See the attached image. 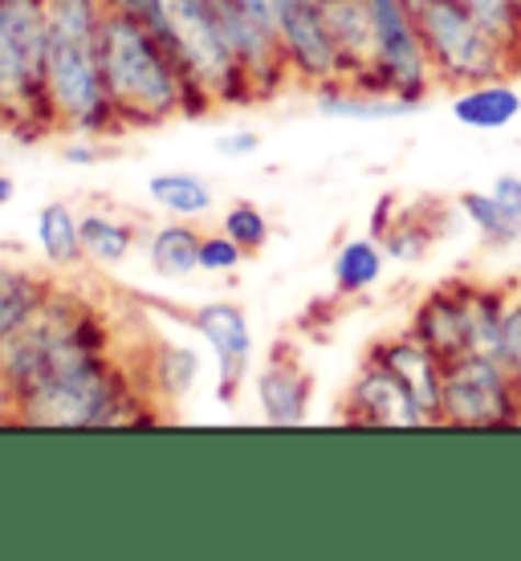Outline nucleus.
Returning <instances> with one entry per match:
<instances>
[{"label":"nucleus","mask_w":521,"mask_h":561,"mask_svg":"<svg viewBox=\"0 0 521 561\" xmlns=\"http://www.w3.org/2000/svg\"><path fill=\"white\" fill-rule=\"evenodd\" d=\"M273 33L282 42L290 78L314 85V90L326 82H347L342 54L330 37V25H326L322 0H285Z\"/></svg>","instance_id":"nucleus-9"},{"label":"nucleus","mask_w":521,"mask_h":561,"mask_svg":"<svg viewBox=\"0 0 521 561\" xmlns=\"http://www.w3.org/2000/svg\"><path fill=\"white\" fill-rule=\"evenodd\" d=\"M521 90L509 78H489V82L461 85L452 99V118L468 130H506L518 123Z\"/></svg>","instance_id":"nucleus-17"},{"label":"nucleus","mask_w":521,"mask_h":561,"mask_svg":"<svg viewBox=\"0 0 521 561\" xmlns=\"http://www.w3.org/2000/svg\"><path fill=\"white\" fill-rule=\"evenodd\" d=\"M420 21L428 57L437 66V82L473 85L489 78H506L518 70L513 45L501 42L465 0H411Z\"/></svg>","instance_id":"nucleus-6"},{"label":"nucleus","mask_w":521,"mask_h":561,"mask_svg":"<svg viewBox=\"0 0 521 561\" xmlns=\"http://www.w3.org/2000/svg\"><path fill=\"white\" fill-rule=\"evenodd\" d=\"M395 216H399V211H395V199H392V196H383V199H380V208L371 211V237H383V232L392 228Z\"/></svg>","instance_id":"nucleus-34"},{"label":"nucleus","mask_w":521,"mask_h":561,"mask_svg":"<svg viewBox=\"0 0 521 561\" xmlns=\"http://www.w3.org/2000/svg\"><path fill=\"white\" fill-rule=\"evenodd\" d=\"M375 16V82L380 90L428 102L437 90V66L428 57L411 0H371Z\"/></svg>","instance_id":"nucleus-8"},{"label":"nucleus","mask_w":521,"mask_h":561,"mask_svg":"<svg viewBox=\"0 0 521 561\" xmlns=\"http://www.w3.org/2000/svg\"><path fill=\"white\" fill-rule=\"evenodd\" d=\"M135 244H139V232L127 220H118L111 211H86L82 216V249L90 265H123L135 253Z\"/></svg>","instance_id":"nucleus-24"},{"label":"nucleus","mask_w":521,"mask_h":561,"mask_svg":"<svg viewBox=\"0 0 521 561\" xmlns=\"http://www.w3.org/2000/svg\"><path fill=\"white\" fill-rule=\"evenodd\" d=\"M456 211L477 228L485 244H494V249L521 244V216H513L494 192H461L456 196Z\"/></svg>","instance_id":"nucleus-25"},{"label":"nucleus","mask_w":521,"mask_h":561,"mask_svg":"<svg viewBox=\"0 0 521 561\" xmlns=\"http://www.w3.org/2000/svg\"><path fill=\"white\" fill-rule=\"evenodd\" d=\"M501 363L521 379V280L506 285V330H501Z\"/></svg>","instance_id":"nucleus-29"},{"label":"nucleus","mask_w":521,"mask_h":561,"mask_svg":"<svg viewBox=\"0 0 521 561\" xmlns=\"http://www.w3.org/2000/svg\"><path fill=\"white\" fill-rule=\"evenodd\" d=\"M212 147H216V154H228V159H249V154L261 151V135L257 130H228Z\"/></svg>","instance_id":"nucleus-31"},{"label":"nucleus","mask_w":521,"mask_h":561,"mask_svg":"<svg viewBox=\"0 0 521 561\" xmlns=\"http://www.w3.org/2000/svg\"><path fill=\"white\" fill-rule=\"evenodd\" d=\"M102 73L123 127H159L175 114H204L208 106L188 85L180 61L156 28L131 13H111L102 25Z\"/></svg>","instance_id":"nucleus-2"},{"label":"nucleus","mask_w":521,"mask_h":561,"mask_svg":"<svg viewBox=\"0 0 521 561\" xmlns=\"http://www.w3.org/2000/svg\"><path fill=\"white\" fill-rule=\"evenodd\" d=\"M111 16L106 0H45V73L42 99L54 130L99 139L118 130L114 102L102 73V25Z\"/></svg>","instance_id":"nucleus-1"},{"label":"nucleus","mask_w":521,"mask_h":561,"mask_svg":"<svg viewBox=\"0 0 521 561\" xmlns=\"http://www.w3.org/2000/svg\"><path fill=\"white\" fill-rule=\"evenodd\" d=\"M111 354V325L82 294L54 289L33 322L0 346V394L9 411L61 370ZM4 411V415H9Z\"/></svg>","instance_id":"nucleus-3"},{"label":"nucleus","mask_w":521,"mask_h":561,"mask_svg":"<svg viewBox=\"0 0 521 561\" xmlns=\"http://www.w3.org/2000/svg\"><path fill=\"white\" fill-rule=\"evenodd\" d=\"M314 106H318L322 118H342V123H395V118L416 114L423 102L380 90V85L326 82L314 90Z\"/></svg>","instance_id":"nucleus-16"},{"label":"nucleus","mask_w":521,"mask_h":561,"mask_svg":"<svg viewBox=\"0 0 521 561\" xmlns=\"http://www.w3.org/2000/svg\"><path fill=\"white\" fill-rule=\"evenodd\" d=\"M408 330L444 363L473 351V280L456 277L428 289L411 313Z\"/></svg>","instance_id":"nucleus-12"},{"label":"nucleus","mask_w":521,"mask_h":561,"mask_svg":"<svg viewBox=\"0 0 521 561\" xmlns=\"http://www.w3.org/2000/svg\"><path fill=\"white\" fill-rule=\"evenodd\" d=\"M233 4H240V9H245L249 16H257L261 25L273 28V25H278V16H282L285 0H233Z\"/></svg>","instance_id":"nucleus-33"},{"label":"nucleus","mask_w":521,"mask_h":561,"mask_svg":"<svg viewBox=\"0 0 521 561\" xmlns=\"http://www.w3.org/2000/svg\"><path fill=\"white\" fill-rule=\"evenodd\" d=\"M468 9L485 21V25L494 28L501 42L513 45L518 37V13H521V0H465Z\"/></svg>","instance_id":"nucleus-30"},{"label":"nucleus","mask_w":521,"mask_h":561,"mask_svg":"<svg viewBox=\"0 0 521 561\" xmlns=\"http://www.w3.org/2000/svg\"><path fill=\"white\" fill-rule=\"evenodd\" d=\"M383 268H387V249H383V240L380 237H354L335 253L330 277H335V289H339L342 297H359L380 285Z\"/></svg>","instance_id":"nucleus-21"},{"label":"nucleus","mask_w":521,"mask_h":561,"mask_svg":"<svg viewBox=\"0 0 521 561\" xmlns=\"http://www.w3.org/2000/svg\"><path fill=\"white\" fill-rule=\"evenodd\" d=\"M200 237L192 220H163V225L147 237V265L163 280H183L200 273Z\"/></svg>","instance_id":"nucleus-20"},{"label":"nucleus","mask_w":521,"mask_h":561,"mask_svg":"<svg viewBox=\"0 0 521 561\" xmlns=\"http://www.w3.org/2000/svg\"><path fill=\"white\" fill-rule=\"evenodd\" d=\"M228 237L237 240L245 253H261L273 237V228H269V216L257 208L253 199H237V204H228L225 211V225H220Z\"/></svg>","instance_id":"nucleus-27"},{"label":"nucleus","mask_w":521,"mask_h":561,"mask_svg":"<svg viewBox=\"0 0 521 561\" xmlns=\"http://www.w3.org/2000/svg\"><path fill=\"white\" fill-rule=\"evenodd\" d=\"M521 379L489 354H461L444 366L440 427H518Z\"/></svg>","instance_id":"nucleus-7"},{"label":"nucleus","mask_w":521,"mask_h":561,"mask_svg":"<svg viewBox=\"0 0 521 561\" xmlns=\"http://www.w3.org/2000/svg\"><path fill=\"white\" fill-rule=\"evenodd\" d=\"M513 57H518V70H521V13H518V37H513Z\"/></svg>","instance_id":"nucleus-38"},{"label":"nucleus","mask_w":521,"mask_h":561,"mask_svg":"<svg viewBox=\"0 0 521 561\" xmlns=\"http://www.w3.org/2000/svg\"><path fill=\"white\" fill-rule=\"evenodd\" d=\"M342 420L359 423V427H395V432L437 427L432 411L375 358H366L359 366L351 391H347V403H342Z\"/></svg>","instance_id":"nucleus-10"},{"label":"nucleus","mask_w":521,"mask_h":561,"mask_svg":"<svg viewBox=\"0 0 521 561\" xmlns=\"http://www.w3.org/2000/svg\"><path fill=\"white\" fill-rule=\"evenodd\" d=\"M13 196H16L13 175H4V171H0V208H9V204H13Z\"/></svg>","instance_id":"nucleus-37"},{"label":"nucleus","mask_w":521,"mask_h":561,"mask_svg":"<svg viewBox=\"0 0 521 561\" xmlns=\"http://www.w3.org/2000/svg\"><path fill=\"white\" fill-rule=\"evenodd\" d=\"M192 330L204 337V346L216 358V399L237 403L240 387L249 379L253 366V330L245 309L233 301H208L192 313Z\"/></svg>","instance_id":"nucleus-11"},{"label":"nucleus","mask_w":521,"mask_h":561,"mask_svg":"<svg viewBox=\"0 0 521 561\" xmlns=\"http://www.w3.org/2000/svg\"><path fill=\"white\" fill-rule=\"evenodd\" d=\"M383 249L392 261H404V265H416L423 256L432 253L437 244V228L423 225V211H399L392 220V228L383 232Z\"/></svg>","instance_id":"nucleus-26"},{"label":"nucleus","mask_w":521,"mask_h":561,"mask_svg":"<svg viewBox=\"0 0 521 561\" xmlns=\"http://www.w3.org/2000/svg\"><path fill=\"white\" fill-rule=\"evenodd\" d=\"M66 159H70V163H99V147H86V135H78V139L66 147Z\"/></svg>","instance_id":"nucleus-35"},{"label":"nucleus","mask_w":521,"mask_h":561,"mask_svg":"<svg viewBox=\"0 0 521 561\" xmlns=\"http://www.w3.org/2000/svg\"><path fill=\"white\" fill-rule=\"evenodd\" d=\"M147 25L180 61L188 85L204 106H220L233 99H253L237 57L228 49V33L220 21V0H156Z\"/></svg>","instance_id":"nucleus-5"},{"label":"nucleus","mask_w":521,"mask_h":561,"mask_svg":"<svg viewBox=\"0 0 521 561\" xmlns=\"http://www.w3.org/2000/svg\"><path fill=\"white\" fill-rule=\"evenodd\" d=\"M200 354L192 346H180V342H156L147 363H143V379H147V391L168 399V403H183L188 394L196 391L200 382Z\"/></svg>","instance_id":"nucleus-19"},{"label":"nucleus","mask_w":521,"mask_h":561,"mask_svg":"<svg viewBox=\"0 0 521 561\" xmlns=\"http://www.w3.org/2000/svg\"><path fill=\"white\" fill-rule=\"evenodd\" d=\"M366 358H375L380 366H387L395 379L404 382L423 408L432 411V420L440 423V394H444V358L437 351H428L420 337L404 330V334L380 337Z\"/></svg>","instance_id":"nucleus-13"},{"label":"nucleus","mask_w":521,"mask_h":561,"mask_svg":"<svg viewBox=\"0 0 521 561\" xmlns=\"http://www.w3.org/2000/svg\"><path fill=\"white\" fill-rule=\"evenodd\" d=\"M147 394L127 366L114 363V354H99L90 363L61 370L57 379L33 387L4 420L21 427H49V432H90V427H139L156 423L143 415Z\"/></svg>","instance_id":"nucleus-4"},{"label":"nucleus","mask_w":521,"mask_h":561,"mask_svg":"<svg viewBox=\"0 0 521 561\" xmlns=\"http://www.w3.org/2000/svg\"><path fill=\"white\" fill-rule=\"evenodd\" d=\"M147 196L159 211H168L175 220H200L216 204L208 180H200L192 171H156L147 180Z\"/></svg>","instance_id":"nucleus-23"},{"label":"nucleus","mask_w":521,"mask_h":561,"mask_svg":"<svg viewBox=\"0 0 521 561\" xmlns=\"http://www.w3.org/2000/svg\"><path fill=\"white\" fill-rule=\"evenodd\" d=\"M106 4H111V13H131V16H139V21H147L156 0H106Z\"/></svg>","instance_id":"nucleus-36"},{"label":"nucleus","mask_w":521,"mask_h":561,"mask_svg":"<svg viewBox=\"0 0 521 561\" xmlns=\"http://www.w3.org/2000/svg\"><path fill=\"white\" fill-rule=\"evenodd\" d=\"M245 256L249 253L228 237L225 228L200 237V273H216V277H220V273H237V268L245 265Z\"/></svg>","instance_id":"nucleus-28"},{"label":"nucleus","mask_w":521,"mask_h":561,"mask_svg":"<svg viewBox=\"0 0 521 561\" xmlns=\"http://www.w3.org/2000/svg\"><path fill=\"white\" fill-rule=\"evenodd\" d=\"M310 399L314 382L297 358L278 351L261 366V375H257V403H261L265 423H273V427H302L306 415H310Z\"/></svg>","instance_id":"nucleus-14"},{"label":"nucleus","mask_w":521,"mask_h":561,"mask_svg":"<svg viewBox=\"0 0 521 561\" xmlns=\"http://www.w3.org/2000/svg\"><path fill=\"white\" fill-rule=\"evenodd\" d=\"M489 192H494L513 216H521V175H497V180L489 183Z\"/></svg>","instance_id":"nucleus-32"},{"label":"nucleus","mask_w":521,"mask_h":561,"mask_svg":"<svg viewBox=\"0 0 521 561\" xmlns=\"http://www.w3.org/2000/svg\"><path fill=\"white\" fill-rule=\"evenodd\" d=\"M49 294H54V285L42 273L21 265H0V346L42 313Z\"/></svg>","instance_id":"nucleus-18"},{"label":"nucleus","mask_w":521,"mask_h":561,"mask_svg":"<svg viewBox=\"0 0 521 561\" xmlns=\"http://www.w3.org/2000/svg\"><path fill=\"white\" fill-rule=\"evenodd\" d=\"M37 249L54 268H73L78 261H86L82 249V216L70 204H45L37 211Z\"/></svg>","instance_id":"nucleus-22"},{"label":"nucleus","mask_w":521,"mask_h":561,"mask_svg":"<svg viewBox=\"0 0 521 561\" xmlns=\"http://www.w3.org/2000/svg\"><path fill=\"white\" fill-rule=\"evenodd\" d=\"M330 37L342 54L347 82L371 85L375 82V16L371 0H322Z\"/></svg>","instance_id":"nucleus-15"}]
</instances>
